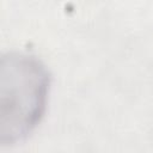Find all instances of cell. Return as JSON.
Returning <instances> with one entry per match:
<instances>
[{
  "mask_svg": "<svg viewBox=\"0 0 153 153\" xmlns=\"http://www.w3.org/2000/svg\"><path fill=\"white\" fill-rule=\"evenodd\" d=\"M48 92L44 69L27 59H11L10 66V137L25 135L39 121Z\"/></svg>",
  "mask_w": 153,
  "mask_h": 153,
  "instance_id": "cell-1",
  "label": "cell"
}]
</instances>
